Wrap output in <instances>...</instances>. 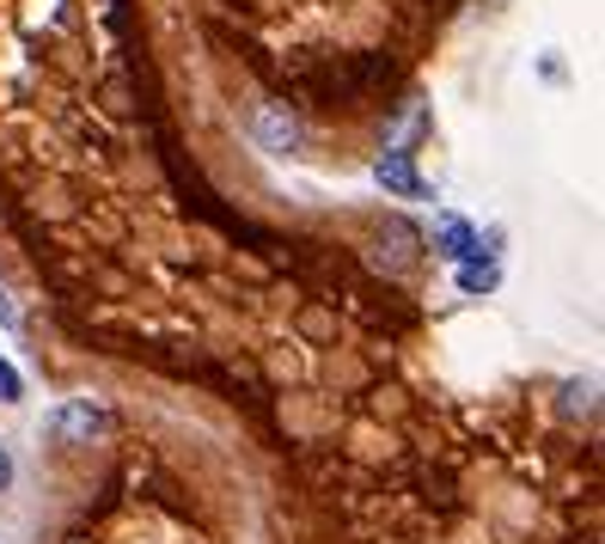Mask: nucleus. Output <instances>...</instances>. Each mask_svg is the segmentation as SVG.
Listing matches in <instances>:
<instances>
[{
    "instance_id": "nucleus-9",
    "label": "nucleus",
    "mask_w": 605,
    "mask_h": 544,
    "mask_svg": "<svg viewBox=\"0 0 605 544\" xmlns=\"http://www.w3.org/2000/svg\"><path fill=\"white\" fill-rule=\"evenodd\" d=\"M0 324H7V331L19 324V312H13V300H7V294H0Z\"/></svg>"
},
{
    "instance_id": "nucleus-2",
    "label": "nucleus",
    "mask_w": 605,
    "mask_h": 544,
    "mask_svg": "<svg viewBox=\"0 0 605 544\" xmlns=\"http://www.w3.org/2000/svg\"><path fill=\"white\" fill-rule=\"evenodd\" d=\"M435 252L453 257V264H465V257H484V252H477V226L459 221V214H441V221H435Z\"/></svg>"
},
{
    "instance_id": "nucleus-5",
    "label": "nucleus",
    "mask_w": 605,
    "mask_h": 544,
    "mask_svg": "<svg viewBox=\"0 0 605 544\" xmlns=\"http://www.w3.org/2000/svg\"><path fill=\"white\" fill-rule=\"evenodd\" d=\"M501 288V269H496V257H465L459 264V294H496Z\"/></svg>"
},
{
    "instance_id": "nucleus-6",
    "label": "nucleus",
    "mask_w": 605,
    "mask_h": 544,
    "mask_svg": "<svg viewBox=\"0 0 605 544\" xmlns=\"http://www.w3.org/2000/svg\"><path fill=\"white\" fill-rule=\"evenodd\" d=\"M385 239H392V264H410V257L422 252V233L404 221V214H392V221H385Z\"/></svg>"
},
{
    "instance_id": "nucleus-8",
    "label": "nucleus",
    "mask_w": 605,
    "mask_h": 544,
    "mask_svg": "<svg viewBox=\"0 0 605 544\" xmlns=\"http://www.w3.org/2000/svg\"><path fill=\"white\" fill-rule=\"evenodd\" d=\"M7 490H13V452L0 447V495H7Z\"/></svg>"
},
{
    "instance_id": "nucleus-1",
    "label": "nucleus",
    "mask_w": 605,
    "mask_h": 544,
    "mask_svg": "<svg viewBox=\"0 0 605 544\" xmlns=\"http://www.w3.org/2000/svg\"><path fill=\"white\" fill-rule=\"evenodd\" d=\"M105 404H93V398H67L62 410L50 416V435H55V447H93L98 435H105Z\"/></svg>"
},
{
    "instance_id": "nucleus-4",
    "label": "nucleus",
    "mask_w": 605,
    "mask_h": 544,
    "mask_svg": "<svg viewBox=\"0 0 605 544\" xmlns=\"http://www.w3.org/2000/svg\"><path fill=\"white\" fill-rule=\"evenodd\" d=\"M257 141H264L269 153H288V147L300 141V129H294L288 105H264V110H257Z\"/></svg>"
},
{
    "instance_id": "nucleus-7",
    "label": "nucleus",
    "mask_w": 605,
    "mask_h": 544,
    "mask_svg": "<svg viewBox=\"0 0 605 544\" xmlns=\"http://www.w3.org/2000/svg\"><path fill=\"white\" fill-rule=\"evenodd\" d=\"M19 392H25V385H19V367L13 361H0V404H13Z\"/></svg>"
},
{
    "instance_id": "nucleus-3",
    "label": "nucleus",
    "mask_w": 605,
    "mask_h": 544,
    "mask_svg": "<svg viewBox=\"0 0 605 544\" xmlns=\"http://www.w3.org/2000/svg\"><path fill=\"white\" fill-rule=\"evenodd\" d=\"M373 178H380L385 190H397V196H422V178H416V166H410V153H392V147H385L380 160H373Z\"/></svg>"
}]
</instances>
